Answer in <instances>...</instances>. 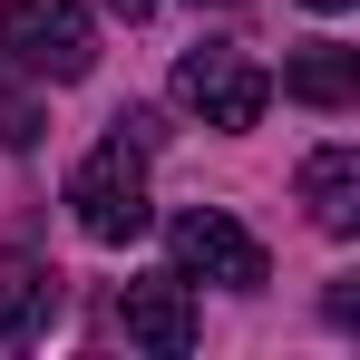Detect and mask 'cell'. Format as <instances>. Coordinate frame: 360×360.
Masks as SVG:
<instances>
[{"instance_id":"1","label":"cell","mask_w":360,"mask_h":360,"mask_svg":"<svg viewBox=\"0 0 360 360\" xmlns=\"http://www.w3.org/2000/svg\"><path fill=\"white\" fill-rule=\"evenodd\" d=\"M0 68L39 78V88H68L98 68V20L78 0H0Z\"/></svg>"},{"instance_id":"2","label":"cell","mask_w":360,"mask_h":360,"mask_svg":"<svg viewBox=\"0 0 360 360\" xmlns=\"http://www.w3.org/2000/svg\"><path fill=\"white\" fill-rule=\"evenodd\" d=\"M68 214H78L88 243H136L156 224V205H146V146L108 136L98 156H78L68 166Z\"/></svg>"},{"instance_id":"3","label":"cell","mask_w":360,"mask_h":360,"mask_svg":"<svg viewBox=\"0 0 360 360\" xmlns=\"http://www.w3.org/2000/svg\"><path fill=\"white\" fill-rule=\"evenodd\" d=\"M176 108H195L205 127L243 136V127H263V108H273V78L243 59L234 39H195V49L176 59Z\"/></svg>"},{"instance_id":"4","label":"cell","mask_w":360,"mask_h":360,"mask_svg":"<svg viewBox=\"0 0 360 360\" xmlns=\"http://www.w3.org/2000/svg\"><path fill=\"white\" fill-rule=\"evenodd\" d=\"M166 253H176V273L185 283H224V292H263V243L243 234L224 205H185L176 224H166Z\"/></svg>"},{"instance_id":"5","label":"cell","mask_w":360,"mask_h":360,"mask_svg":"<svg viewBox=\"0 0 360 360\" xmlns=\"http://www.w3.org/2000/svg\"><path fill=\"white\" fill-rule=\"evenodd\" d=\"M117 321H127V341L156 351V360L195 351V292H185V273H146V283H127V292H117Z\"/></svg>"},{"instance_id":"6","label":"cell","mask_w":360,"mask_h":360,"mask_svg":"<svg viewBox=\"0 0 360 360\" xmlns=\"http://www.w3.org/2000/svg\"><path fill=\"white\" fill-rule=\"evenodd\" d=\"M68 311V283L49 263H10L0 273V351H30V341H49V321Z\"/></svg>"},{"instance_id":"7","label":"cell","mask_w":360,"mask_h":360,"mask_svg":"<svg viewBox=\"0 0 360 360\" xmlns=\"http://www.w3.org/2000/svg\"><path fill=\"white\" fill-rule=\"evenodd\" d=\"M302 205L321 234H360V156L351 146H311L302 156Z\"/></svg>"},{"instance_id":"8","label":"cell","mask_w":360,"mask_h":360,"mask_svg":"<svg viewBox=\"0 0 360 360\" xmlns=\"http://www.w3.org/2000/svg\"><path fill=\"white\" fill-rule=\"evenodd\" d=\"M283 98H302V108H351L360 98V59L341 39H311V49L283 68Z\"/></svg>"},{"instance_id":"9","label":"cell","mask_w":360,"mask_h":360,"mask_svg":"<svg viewBox=\"0 0 360 360\" xmlns=\"http://www.w3.org/2000/svg\"><path fill=\"white\" fill-rule=\"evenodd\" d=\"M0 146H39V108L0 88Z\"/></svg>"},{"instance_id":"10","label":"cell","mask_w":360,"mask_h":360,"mask_svg":"<svg viewBox=\"0 0 360 360\" xmlns=\"http://www.w3.org/2000/svg\"><path fill=\"white\" fill-rule=\"evenodd\" d=\"M117 136H127V146H156L166 127H156V108H127V117H117Z\"/></svg>"},{"instance_id":"11","label":"cell","mask_w":360,"mask_h":360,"mask_svg":"<svg viewBox=\"0 0 360 360\" xmlns=\"http://www.w3.org/2000/svg\"><path fill=\"white\" fill-rule=\"evenodd\" d=\"M108 10H117V20H146V10H156V0H108Z\"/></svg>"},{"instance_id":"12","label":"cell","mask_w":360,"mask_h":360,"mask_svg":"<svg viewBox=\"0 0 360 360\" xmlns=\"http://www.w3.org/2000/svg\"><path fill=\"white\" fill-rule=\"evenodd\" d=\"M311 10H351V0H311Z\"/></svg>"}]
</instances>
